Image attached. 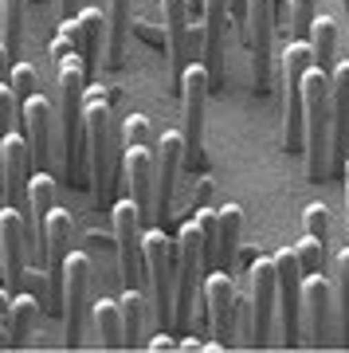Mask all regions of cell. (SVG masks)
Returning <instances> with one entry per match:
<instances>
[{
  "label": "cell",
  "mask_w": 349,
  "mask_h": 353,
  "mask_svg": "<svg viewBox=\"0 0 349 353\" xmlns=\"http://www.w3.org/2000/svg\"><path fill=\"white\" fill-rule=\"evenodd\" d=\"M28 181H32V145L24 134H4L0 138V189L4 204L28 208Z\"/></svg>",
  "instance_id": "7c38bea8"
},
{
  "label": "cell",
  "mask_w": 349,
  "mask_h": 353,
  "mask_svg": "<svg viewBox=\"0 0 349 353\" xmlns=\"http://www.w3.org/2000/svg\"><path fill=\"white\" fill-rule=\"evenodd\" d=\"M130 28V0H106V67H122Z\"/></svg>",
  "instance_id": "cb8c5ba5"
},
{
  "label": "cell",
  "mask_w": 349,
  "mask_h": 353,
  "mask_svg": "<svg viewBox=\"0 0 349 353\" xmlns=\"http://www.w3.org/2000/svg\"><path fill=\"white\" fill-rule=\"evenodd\" d=\"M122 145H153V126L146 114H130L122 122Z\"/></svg>",
  "instance_id": "8d00e7d4"
},
{
  "label": "cell",
  "mask_w": 349,
  "mask_h": 353,
  "mask_svg": "<svg viewBox=\"0 0 349 353\" xmlns=\"http://www.w3.org/2000/svg\"><path fill=\"white\" fill-rule=\"evenodd\" d=\"M275 275H279V318H283V341H302V267L295 248H283L275 255Z\"/></svg>",
  "instance_id": "9c48e42d"
},
{
  "label": "cell",
  "mask_w": 349,
  "mask_h": 353,
  "mask_svg": "<svg viewBox=\"0 0 349 353\" xmlns=\"http://www.w3.org/2000/svg\"><path fill=\"white\" fill-rule=\"evenodd\" d=\"M8 71H12V51L4 48V39H0V83H8Z\"/></svg>",
  "instance_id": "b9f144b4"
},
{
  "label": "cell",
  "mask_w": 349,
  "mask_h": 353,
  "mask_svg": "<svg viewBox=\"0 0 349 353\" xmlns=\"http://www.w3.org/2000/svg\"><path fill=\"white\" fill-rule=\"evenodd\" d=\"M90 259L83 252H67L63 263V318H67V345L83 341V318L90 299Z\"/></svg>",
  "instance_id": "30bf717a"
},
{
  "label": "cell",
  "mask_w": 349,
  "mask_h": 353,
  "mask_svg": "<svg viewBox=\"0 0 349 353\" xmlns=\"http://www.w3.org/2000/svg\"><path fill=\"white\" fill-rule=\"evenodd\" d=\"M251 24V67H255V90L271 87V36H275V0H248Z\"/></svg>",
  "instance_id": "2e32d148"
},
{
  "label": "cell",
  "mask_w": 349,
  "mask_h": 353,
  "mask_svg": "<svg viewBox=\"0 0 349 353\" xmlns=\"http://www.w3.org/2000/svg\"><path fill=\"white\" fill-rule=\"evenodd\" d=\"M181 350H185V353H200V350H204V341H197V338H185V334H181Z\"/></svg>",
  "instance_id": "7bdbcfd3"
},
{
  "label": "cell",
  "mask_w": 349,
  "mask_h": 353,
  "mask_svg": "<svg viewBox=\"0 0 349 353\" xmlns=\"http://www.w3.org/2000/svg\"><path fill=\"white\" fill-rule=\"evenodd\" d=\"M36 294H16L12 299V322H8V345H24L36 326Z\"/></svg>",
  "instance_id": "4dcf8cb0"
},
{
  "label": "cell",
  "mask_w": 349,
  "mask_h": 353,
  "mask_svg": "<svg viewBox=\"0 0 349 353\" xmlns=\"http://www.w3.org/2000/svg\"><path fill=\"white\" fill-rule=\"evenodd\" d=\"M16 114H20V102H16L12 87H8V83H0V138H4V134H12Z\"/></svg>",
  "instance_id": "f35d334b"
},
{
  "label": "cell",
  "mask_w": 349,
  "mask_h": 353,
  "mask_svg": "<svg viewBox=\"0 0 349 353\" xmlns=\"http://www.w3.org/2000/svg\"><path fill=\"white\" fill-rule=\"evenodd\" d=\"M310 51H314V67H322V71H334L337 67V24L330 16H318L310 28Z\"/></svg>",
  "instance_id": "83f0119b"
},
{
  "label": "cell",
  "mask_w": 349,
  "mask_h": 353,
  "mask_svg": "<svg viewBox=\"0 0 349 353\" xmlns=\"http://www.w3.org/2000/svg\"><path fill=\"white\" fill-rule=\"evenodd\" d=\"M8 322H12V294L0 287V345L8 341Z\"/></svg>",
  "instance_id": "ab89813d"
},
{
  "label": "cell",
  "mask_w": 349,
  "mask_h": 353,
  "mask_svg": "<svg viewBox=\"0 0 349 353\" xmlns=\"http://www.w3.org/2000/svg\"><path fill=\"white\" fill-rule=\"evenodd\" d=\"M114 240H118V267L126 287H146V263H141V208L130 196L114 201Z\"/></svg>",
  "instance_id": "52a82bcc"
},
{
  "label": "cell",
  "mask_w": 349,
  "mask_h": 353,
  "mask_svg": "<svg viewBox=\"0 0 349 353\" xmlns=\"http://www.w3.org/2000/svg\"><path fill=\"white\" fill-rule=\"evenodd\" d=\"M181 99H185V153L192 161H204L200 153V138H204V106H208V90H212V79H208V67L204 63H188L181 83Z\"/></svg>",
  "instance_id": "ba28073f"
},
{
  "label": "cell",
  "mask_w": 349,
  "mask_h": 353,
  "mask_svg": "<svg viewBox=\"0 0 349 353\" xmlns=\"http://www.w3.org/2000/svg\"><path fill=\"white\" fill-rule=\"evenodd\" d=\"M341 8H346V20H349V0H341Z\"/></svg>",
  "instance_id": "bcb514c9"
},
{
  "label": "cell",
  "mask_w": 349,
  "mask_h": 353,
  "mask_svg": "<svg viewBox=\"0 0 349 353\" xmlns=\"http://www.w3.org/2000/svg\"><path fill=\"white\" fill-rule=\"evenodd\" d=\"M204 8V67L212 87L224 79V24H228V0H200Z\"/></svg>",
  "instance_id": "7402d4cb"
},
{
  "label": "cell",
  "mask_w": 349,
  "mask_h": 353,
  "mask_svg": "<svg viewBox=\"0 0 349 353\" xmlns=\"http://www.w3.org/2000/svg\"><path fill=\"white\" fill-rule=\"evenodd\" d=\"M150 350L153 353H169V350H181V341H177L173 330H157V338L150 341Z\"/></svg>",
  "instance_id": "60d3db41"
},
{
  "label": "cell",
  "mask_w": 349,
  "mask_h": 353,
  "mask_svg": "<svg viewBox=\"0 0 349 353\" xmlns=\"http://www.w3.org/2000/svg\"><path fill=\"white\" fill-rule=\"evenodd\" d=\"M79 28H83V48H79V55H83L87 71H99L102 67L99 51H102V43H106V12L83 8V12H79Z\"/></svg>",
  "instance_id": "4316f807"
},
{
  "label": "cell",
  "mask_w": 349,
  "mask_h": 353,
  "mask_svg": "<svg viewBox=\"0 0 349 353\" xmlns=\"http://www.w3.org/2000/svg\"><path fill=\"white\" fill-rule=\"evenodd\" d=\"M197 228H200V243H204V267L212 271L216 255H220V208L216 212H197Z\"/></svg>",
  "instance_id": "1f68e13d"
},
{
  "label": "cell",
  "mask_w": 349,
  "mask_h": 353,
  "mask_svg": "<svg viewBox=\"0 0 349 353\" xmlns=\"http://www.w3.org/2000/svg\"><path fill=\"white\" fill-rule=\"evenodd\" d=\"M330 87H334V118H330V169L346 173L349 165V59L330 71Z\"/></svg>",
  "instance_id": "9a60e30c"
},
{
  "label": "cell",
  "mask_w": 349,
  "mask_h": 353,
  "mask_svg": "<svg viewBox=\"0 0 349 353\" xmlns=\"http://www.w3.org/2000/svg\"><path fill=\"white\" fill-rule=\"evenodd\" d=\"M330 118H334V87H330V71L310 67L306 83H302V122H306V176L314 185H322L330 173Z\"/></svg>",
  "instance_id": "7a4b0ae2"
},
{
  "label": "cell",
  "mask_w": 349,
  "mask_h": 353,
  "mask_svg": "<svg viewBox=\"0 0 349 353\" xmlns=\"http://www.w3.org/2000/svg\"><path fill=\"white\" fill-rule=\"evenodd\" d=\"M239 232H243V208L239 204H224L220 208V255H216V267L232 275L239 255Z\"/></svg>",
  "instance_id": "484cf974"
},
{
  "label": "cell",
  "mask_w": 349,
  "mask_h": 353,
  "mask_svg": "<svg viewBox=\"0 0 349 353\" xmlns=\"http://www.w3.org/2000/svg\"><path fill=\"white\" fill-rule=\"evenodd\" d=\"M314 67L310 39H295L283 51V141L287 153H302L306 141V122H302V83Z\"/></svg>",
  "instance_id": "5b68a950"
},
{
  "label": "cell",
  "mask_w": 349,
  "mask_h": 353,
  "mask_svg": "<svg viewBox=\"0 0 349 353\" xmlns=\"http://www.w3.org/2000/svg\"><path fill=\"white\" fill-rule=\"evenodd\" d=\"M177 243L165 236V228H150L141 236V263H146V283L153 294V318L157 330H173V299H177Z\"/></svg>",
  "instance_id": "3957f363"
},
{
  "label": "cell",
  "mask_w": 349,
  "mask_h": 353,
  "mask_svg": "<svg viewBox=\"0 0 349 353\" xmlns=\"http://www.w3.org/2000/svg\"><path fill=\"white\" fill-rule=\"evenodd\" d=\"M83 134H87V153H90V185H94V201H106L114 185L110 173V99L106 90L94 87L87 90L83 102Z\"/></svg>",
  "instance_id": "277c9868"
},
{
  "label": "cell",
  "mask_w": 349,
  "mask_h": 353,
  "mask_svg": "<svg viewBox=\"0 0 349 353\" xmlns=\"http://www.w3.org/2000/svg\"><path fill=\"white\" fill-rule=\"evenodd\" d=\"M71 12H75V0H59V16L63 20H71Z\"/></svg>",
  "instance_id": "ee69618b"
},
{
  "label": "cell",
  "mask_w": 349,
  "mask_h": 353,
  "mask_svg": "<svg viewBox=\"0 0 349 353\" xmlns=\"http://www.w3.org/2000/svg\"><path fill=\"white\" fill-rule=\"evenodd\" d=\"M8 87H12V94H16V102H24V99H32L36 94V67L32 63H12V71H8Z\"/></svg>",
  "instance_id": "d590c367"
},
{
  "label": "cell",
  "mask_w": 349,
  "mask_h": 353,
  "mask_svg": "<svg viewBox=\"0 0 349 353\" xmlns=\"http://www.w3.org/2000/svg\"><path fill=\"white\" fill-rule=\"evenodd\" d=\"M188 20H192V0H161V24H165V48H169V67L173 83H181L188 59Z\"/></svg>",
  "instance_id": "d6986e66"
},
{
  "label": "cell",
  "mask_w": 349,
  "mask_h": 353,
  "mask_svg": "<svg viewBox=\"0 0 349 353\" xmlns=\"http://www.w3.org/2000/svg\"><path fill=\"white\" fill-rule=\"evenodd\" d=\"M330 306H334V290L326 275H306L302 279V314L310 322V338L326 341L330 338Z\"/></svg>",
  "instance_id": "603a6c76"
},
{
  "label": "cell",
  "mask_w": 349,
  "mask_h": 353,
  "mask_svg": "<svg viewBox=\"0 0 349 353\" xmlns=\"http://www.w3.org/2000/svg\"><path fill=\"white\" fill-rule=\"evenodd\" d=\"M302 224H306V236L330 243V212H326L322 204H310V208H306V216H302Z\"/></svg>",
  "instance_id": "74e56055"
},
{
  "label": "cell",
  "mask_w": 349,
  "mask_h": 353,
  "mask_svg": "<svg viewBox=\"0 0 349 353\" xmlns=\"http://www.w3.org/2000/svg\"><path fill=\"white\" fill-rule=\"evenodd\" d=\"M346 212H349V165H346Z\"/></svg>",
  "instance_id": "f6af8a7d"
},
{
  "label": "cell",
  "mask_w": 349,
  "mask_h": 353,
  "mask_svg": "<svg viewBox=\"0 0 349 353\" xmlns=\"http://www.w3.org/2000/svg\"><path fill=\"white\" fill-rule=\"evenodd\" d=\"M204 243H200L197 220H188L177 236V299H173V334H188L192 322V303H197L200 279H204Z\"/></svg>",
  "instance_id": "8992f818"
},
{
  "label": "cell",
  "mask_w": 349,
  "mask_h": 353,
  "mask_svg": "<svg viewBox=\"0 0 349 353\" xmlns=\"http://www.w3.org/2000/svg\"><path fill=\"white\" fill-rule=\"evenodd\" d=\"M51 102L43 99V94H32V99L20 102V122H24V138L28 145H32V161L39 165V169H48L51 161H55V150H51Z\"/></svg>",
  "instance_id": "ac0fdd59"
},
{
  "label": "cell",
  "mask_w": 349,
  "mask_h": 353,
  "mask_svg": "<svg viewBox=\"0 0 349 353\" xmlns=\"http://www.w3.org/2000/svg\"><path fill=\"white\" fill-rule=\"evenodd\" d=\"M204 306H208V326H212V338L220 345H232L236 341V306H239V290L232 283L228 271L212 267L208 279H204Z\"/></svg>",
  "instance_id": "8fae6325"
},
{
  "label": "cell",
  "mask_w": 349,
  "mask_h": 353,
  "mask_svg": "<svg viewBox=\"0 0 349 353\" xmlns=\"http://www.w3.org/2000/svg\"><path fill=\"white\" fill-rule=\"evenodd\" d=\"M122 181L130 201L141 208V220L153 216V153L150 145H122Z\"/></svg>",
  "instance_id": "ffe728a7"
},
{
  "label": "cell",
  "mask_w": 349,
  "mask_h": 353,
  "mask_svg": "<svg viewBox=\"0 0 349 353\" xmlns=\"http://www.w3.org/2000/svg\"><path fill=\"white\" fill-rule=\"evenodd\" d=\"M24 252H28L24 208L4 204V208H0V263H4L8 287H20V279H24Z\"/></svg>",
  "instance_id": "e0dca14e"
},
{
  "label": "cell",
  "mask_w": 349,
  "mask_h": 353,
  "mask_svg": "<svg viewBox=\"0 0 349 353\" xmlns=\"http://www.w3.org/2000/svg\"><path fill=\"white\" fill-rule=\"evenodd\" d=\"M94 334L102 350H126V322H122V303L99 299L94 303Z\"/></svg>",
  "instance_id": "d4e9b609"
},
{
  "label": "cell",
  "mask_w": 349,
  "mask_h": 353,
  "mask_svg": "<svg viewBox=\"0 0 349 353\" xmlns=\"http://www.w3.org/2000/svg\"><path fill=\"white\" fill-rule=\"evenodd\" d=\"M337 271V314H341V341L349 345V248H341L334 259Z\"/></svg>",
  "instance_id": "d6a6232c"
},
{
  "label": "cell",
  "mask_w": 349,
  "mask_h": 353,
  "mask_svg": "<svg viewBox=\"0 0 349 353\" xmlns=\"http://www.w3.org/2000/svg\"><path fill=\"white\" fill-rule=\"evenodd\" d=\"M24 16H28V0H0V36L4 48L20 51V36H24Z\"/></svg>",
  "instance_id": "f546056e"
},
{
  "label": "cell",
  "mask_w": 349,
  "mask_h": 353,
  "mask_svg": "<svg viewBox=\"0 0 349 353\" xmlns=\"http://www.w3.org/2000/svg\"><path fill=\"white\" fill-rule=\"evenodd\" d=\"M55 208V176L48 169H36L32 181H28V236L36 240V263H48V252H43V228H48V216Z\"/></svg>",
  "instance_id": "44dd1931"
},
{
  "label": "cell",
  "mask_w": 349,
  "mask_h": 353,
  "mask_svg": "<svg viewBox=\"0 0 349 353\" xmlns=\"http://www.w3.org/2000/svg\"><path fill=\"white\" fill-rule=\"evenodd\" d=\"M51 55H55V67H59V130H63V165L67 173L79 176V165H83V102H87V63L79 48L67 36H55L51 43Z\"/></svg>",
  "instance_id": "6da1fadb"
},
{
  "label": "cell",
  "mask_w": 349,
  "mask_h": 353,
  "mask_svg": "<svg viewBox=\"0 0 349 353\" xmlns=\"http://www.w3.org/2000/svg\"><path fill=\"white\" fill-rule=\"evenodd\" d=\"M122 322H126V345L134 350L141 341V330H146V290L141 287H126L122 294Z\"/></svg>",
  "instance_id": "f1b7e54d"
},
{
  "label": "cell",
  "mask_w": 349,
  "mask_h": 353,
  "mask_svg": "<svg viewBox=\"0 0 349 353\" xmlns=\"http://www.w3.org/2000/svg\"><path fill=\"white\" fill-rule=\"evenodd\" d=\"M295 255H299L302 279H306V275H322V271H326V243H322V240L306 236V240L295 248Z\"/></svg>",
  "instance_id": "836d02e7"
},
{
  "label": "cell",
  "mask_w": 349,
  "mask_h": 353,
  "mask_svg": "<svg viewBox=\"0 0 349 353\" xmlns=\"http://www.w3.org/2000/svg\"><path fill=\"white\" fill-rule=\"evenodd\" d=\"M287 16H290V28L299 39H310V28L318 20V4L314 0H290L287 4Z\"/></svg>",
  "instance_id": "e575fe53"
},
{
  "label": "cell",
  "mask_w": 349,
  "mask_h": 353,
  "mask_svg": "<svg viewBox=\"0 0 349 353\" xmlns=\"http://www.w3.org/2000/svg\"><path fill=\"white\" fill-rule=\"evenodd\" d=\"M248 283H251V318H255L251 345H267V341H271L275 306H279V275H275V259H251Z\"/></svg>",
  "instance_id": "4fadbf2b"
},
{
  "label": "cell",
  "mask_w": 349,
  "mask_h": 353,
  "mask_svg": "<svg viewBox=\"0 0 349 353\" xmlns=\"http://www.w3.org/2000/svg\"><path fill=\"white\" fill-rule=\"evenodd\" d=\"M181 161H185V134H161V150L153 157V216H157V224L173 212V189Z\"/></svg>",
  "instance_id": "5bb4252c"
}]
</instances>
